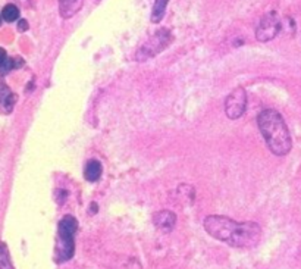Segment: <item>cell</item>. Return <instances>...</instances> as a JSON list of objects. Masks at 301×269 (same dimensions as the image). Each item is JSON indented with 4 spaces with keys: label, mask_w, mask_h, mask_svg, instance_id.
<instances>
[{
    "label": "cell",
    "mask_w": 301,
    "mask_h": 269,
    "mask_svg": "<svg viewBox=\"0 0 301 269\" xmlns=\"http://www.w3.org/2000/svg\"><path fill=\"white\" fill-rule=\"evenodd\" d=\"M247 108V94L244 89H235L225 100V113L229 119H238L242 116Z\"/></svg>",
    "instance_id": "obj_6"
},
{
    "label": "cell",
    "mask_w": 301,
    "mask_h": 269,
    "mask_svg": "<svg viewBox=\"0 0 301 269\" xmlns=\"http://www.w3.org/2000/svg\"><path fill=\"white\" fill-rule=\"evenodd\" d=\"M0 24H2V17H0Z\"/></svg>",
    "instance_id": "obj_17"
},
{
    "label": "cell",
    "mask_w": 301,
    "mask_h": 269,
    "mask_svg": "<svg viewBox=\"0 0 301 269\" xmlns=\"http://www.w3.org/2000/svg\"><path fill=\"white\" fill-rule=\"evenodd\" d=\"M207 234L232 247L251 248L261 240V228L256 222H236L228 216L210 215L204 219Z\"/></svg>",
    "instance_id": "obj_1"
},
{
    "label": "cell",
    "mask_w": 301,
    "mask_h": 269,
    "mask_svg": "<svg viewBox=\"0 0 301 269\" xmlns=\"http://www.w3.org/2000/svg\"><path fill=\"white\" fill-rule=\"evenodd\" d=\"M84 5V0H59V12L64 20L75 17Z\"/></svg>",
    "instance_id": "obj_8"
},
{
    "label": "cell",
    "mask_w": 301,
    "mask_h": 269,
    "mask_svg": "<svg viewBox=\"0 0 301 269\" xmlns=\"http://www.w3.org/2000/svg\"><path fill=\"white\" fill-rule=\"evenodd\" d=\"M78 229V221L71 216L66 215L61 219L59 225H58V247H56V259L58 262H66L69 260L74 253H75V234Z\"/></svg>",
    "instance_id": "obj_3"
},
{
    "label": "cell",
    "mask_w": 301,
    "mask_h": 269,
    "mask_svg": "<svg viewBox=\"0 0 301 269\" xmlns=\"http://www.w3.org/2000/svg\"><path fill=\"white\" fill-rule=\"evenodd\" d=\"M172 34H171V31L168 30V28H160V30H157L140 49H138V52H137V55H135V59L138 61V62H144V61H147V59H150V58H154V56H157L162 50H165L169 45H171V42H172Z\"/></svg>",
    "instance_id": "obj_4"
},
{
    "label": "cell",
    "mask_w": 301,
    "mask_h": 269,
    "mask_svg": "<svg viewBox=\"0 0 301 269\" xmlns=\"http://www.w3.org/2000/svg\"><path fill=\"white\" fill-rule=\"evenodd\" d=\"M24 62L20 59V58H17V59H11V58H8L6 61H5V64L0 67V74H8L9 71H12L14 68H18L20 65H22Z\"/></svg>",
    "instance_id": "obj_14"
},
{
    "label": "cell",
    "mask_w": 301,
    "mask_h": 269,
    "mask_svg": "<svg viewBox=\"0 0 301 269\" xmlns=\"http://www.w3.org/2000/svg\"><path fill=\"white\" fill-rule=\"evenodd\" d=\"M15 94H12L6 87L0 89V111H3L5 113H9L14 109L15 105Z\"/></svg>",
    "instance_id": "obj_10"
},
{
    "label": "cell",
    "mask_w": 301,
    "mask_h": 269,
    "mask_svg": "<svg viewBox=\"0 0 301 269\" xmlns=\"http://www.w3.org/2000/svg\"><path fill=\"white\" fill-rule=\"evenodd\" d=\"M168 3H169V0H154V5L151 9V17H150L153 24H159L163 20Z\"/></svg>",
    "instance_id": "obj_11"
},
{
    "label": "cell",
    "mask_w": 301,
    "mask_h": 269,
    "mask_svg": "<svg viewBox=\"0 0 301 269\" xmlns=\"http://www.w3.org/2000/svg\"><path fill=\"white\" fill-rule=\"evenodd\" d=\"M2 18L6 21V22H14L17 20H20V9L18 6L15 5H6L3 9H2Z\"/></svg>",
    "instance_id": "obj_13"
},
{
    "label": "cell",
    "mask_w": 301,
    "mask_h": 269,
    "mask_svg": "<svg viewBox=\"0 0 301 269\" xmlns=\"http://www.w3.org/2000/svg\"><path fill=\"white\" fill-rule=\"evenodd\" d=\"M102 172H103V168H102V163L96 159H91L87 162L86 168H84V177L87 181L90 182H96L100 179L102 177Z\"/></svg>",
    "instance_id": "obj_9"
},
{
    "label": "cell",
    "mask_w": 301,
    "mask_h": 269,
    "mask_svg": "<svg viewBox=\"0 0 301 269\" xmlns=\"http://www.w3.org/2000/svg\"><path fill=\"white\" fill-rule=\"evenodd\" d=\"M18 30H20L21 33H24V31L28 30V22H27V20H20V22H18Z\"/></svg>",
    "instance_id": "obj_15"
},
{
    "label": "cell",
    "mask_w": 301,
    "mask_h": 269,
    "mask_svg": "<svg viewBox=\"0 0 301 269\" xmlns=\"http://www.w3.org/2000/svg\"><path fill=\"white\" fill-rule=\"evenodd\" d=\"M153 224L157 229L163 232H169L173 229L176 224V215L171 210H159L153 215Z\"/></svg>",
    "instance_id": "obj_7"
},
{
    "label": "cell",
    "mask_w": 301,
    "mask_h": 269,
    "mask_svg": "<svg viewBox=\"0 0 301 269\" xmlns=\"http://www.w3.org/2000/svg\"><path fill=\"white\" fill-rule=\"evenodd\" d=\"M0 269H14L8 246L0 241Z\"/></svg>",
    "instance_id": "obj_12"
},
{
    "label": "cell",
    "mask_w": 301,
    "mask_h": 269,
    "mask_svg": "<svg viewBox=\"0 0 301 269\" xmlns=\"http://www.w3.org/2000/svg\"><path fill=\"white\" fill-rule=\"evenodd\" d=\"M280 28H282V21H280V17L278 15V12H275V11L267 12L266 15H263V18L260 20V22L257 25L256 39L261 43L273 40L279 34Z\"/></svg>",
    "instance_id": "obj_5"
},
{
    "label": "cell",
    "mask_w": 301,
    "mask_h": 269,
    "mask_svg": "<svg viewBox=\"0 0 301 269\" xmlns=\"http://www.w3.org/2000/svg\"><path fill=\"white\" fill-rule=\"evenodd\" d=\"M257 125L264 137L269 150L276 156H285L292 147L288 127L279 112L273 109H264L257 116Z\"/></svg>",
    "instance_id": "obj_2"
},
{
    "label": "cell",
    "mask_w": 301,
    "mask_h": 269,
    "mask_svg": "<svg viewBox=\"0 0 301 269\" xmlns=\"http://www.w3.org/2000/svg\"><path fill=\"white\" fill-rule=\"evenodd\" d=\"M6 59H8V55H6L5 49L0 47V67H2V65L5 64V61H6Z\"/></svg>",
    "instance_id": "obj_16"
}]
</instances>
